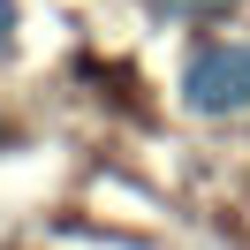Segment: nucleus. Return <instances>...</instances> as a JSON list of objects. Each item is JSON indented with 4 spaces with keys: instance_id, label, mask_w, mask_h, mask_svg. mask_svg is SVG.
<instances>
[{
    "instance_id": "obj_1",
    "label": "nucleus",
    "mask_w": 250,
    "mask_h": 250,
    "mask_svg": "<svg viewBox=\"0 0 250 250\" xmlns=\"http://www.w3.org/2000/svg\"><path fill=\"white\" fill-rule=\"evenodd\" d=\"M182 106L189 114H243L250 106V38L197 46L182 68Z\"/></svg>"
},
{
    "instance_id": "obj_3",
    "label": "nucleus",
    "mask_w": 250,
    "mask_h": 250,
    "mask_svg": "<svg viewBox=\"0 0 250 250\" xmlns=\"http://www.w3.org/2000/svg\"><path fill=\"white\" fill-rule=\"evenodd\" d=\"M16 46V0H0V53Z\"/></svg>"
},
{
    "instance_id": "obj_2",
    "label": "nucleus",
    "mask_w": 250,
    "mask_h": 250,
    "mask_svg": "<svg viewBox=\"0 0 250 250\" xmlns=\"http://www.w3.org/2000/svg\"><path fill=\"white\" fill-rule=\"evenodd\" d=\"M235 0H159V16H228Z\"/></svg>"
}]
</instances>
